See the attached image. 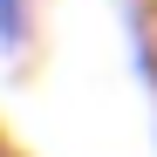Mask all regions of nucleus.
I'll use <instances>...</instances> for the list:
<instances>
[{
	"label": "nucleus",
	"mask_w": 157,
	"mask_h": 157,
	"mask_svg": "<svg viewBox=\"0 0 157 157\" xmlns=\"http://www.w3.org/2000/svg\"><path fill=\"white\" fill-rule=\"evenodd\" d=\"M34 34V0H0V48H28Z\"/></svg>",
	"instance_id": "f257e3e1"
},
{
	"label": "nucleus",
	"mask_w": 157,
	"mask_h": 157,
	"mask_svg": "<svg viewBox=\"0 0 157 157\" xmlns=\"http://www.w3.org/2000/svg\"><path fill=\"white\" fill-rule=\"evenodd\" d=\"M0 157H7V150H0Z\"/></svg>",
	"instance_id": "f03ea898"
}]
</instances>
